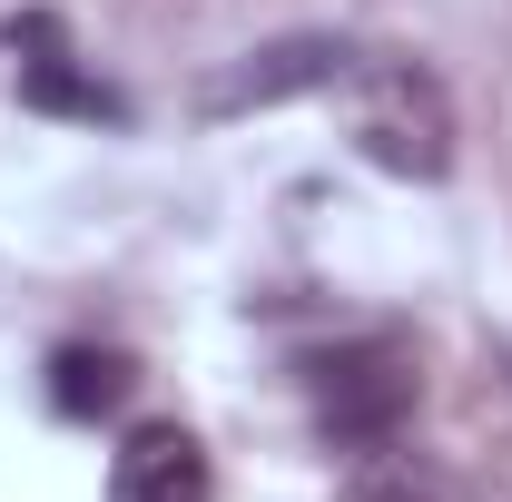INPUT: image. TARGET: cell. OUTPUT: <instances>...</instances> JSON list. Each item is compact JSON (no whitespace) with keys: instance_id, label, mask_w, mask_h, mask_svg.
<instances>
[{"instance_id":"cell-7","label":"cell","mask_w":512,"mask_h":502,"mask_svg":"<svg viewBox=\"0 0 512 502\" xmlns=\"http://www.w3.org/2000/svg\"><path fill=\"white\" fill-rule=\"evenodd\" d=\"M345 502H463V483H453L444 463H424V453H365V473L345 483Z\"/></svg>"},{"instance_id":"cell-4","label":"cell","mask_w":512,"mask_h":502,"mask_svg":"<svg viewBox=\"0 0 512 502\" xmlns=\"http://www.w3.org/2000/svg\"><path fill=\"white\" fill-rule=\"evenodd\" d=\"M0 40H10V60H20V109H40V119H79V128H128V119H138L128 89H109L99 69H79V50L60 40L50 10H10Z\"/></svg>"},{"instance_id":"cell-2","label":"cell","mask_w":512,"mask_h":502,"mask_svg":"<svg viewBox=\"0 0 512 502\" xmlns=\"http://www.w3.org/2000/svg\"><path fill=\"white\" fill-rule=\"evenodd\" d=\"M345 89H355V148L384 178H414V188L453 178V138L463 128H453V89L424 60H355Z\"/></svg>"},{"instance_id":"cell-5","label":"cell","mask_w":512,"mask_h":502,"mask_svg":"<svg viewBox=\"0 0 512 502\" xmlns=\"http://www.w3.org/2000/svg\"><path fill=\"white\" fill-rule=\"evenodd\" d=\"M109 502H217V463L188 424H128L109 453Z\"/></svg>"},{"instance_id":"cell-3","label":"cell","mask_w":512,"mask_h":502,"mask_svg":"<svg viewBox=\"0 0 512 502\" xmlns=\"http://www.w3.org/2000/svg\"><path fill=\"white\" fill-rule=\"evenodd\" d=\"M345 69H355V40H335V30H286V40L237 50V60L217 69V79L197 89V119L227 128V119H256V109H286V99H316V89H345Z\"/></svg>"},{"instance_id":"cell-1","label":"cell","mask_w":512,"mask_h":502,"mask_svg":"<svg viewBox=\"0 0 512 502\" xmlns=\"http://www.w3.org/2000/svg\"><path fill=\"white\" fill-rule=\"evenodd\" d=\"M306 375V414H316V443L325 453H384L424 414V355L404 335H345L296 365Z\"/></svg>"},{"instance_id":"cell-6","label":"cell","mask_w":512,"mask_h":502,"mask_svg":"<svg viewBox=\"0 0 512 502\" xmlns=\"http://www.w3.org/2000/svg\"><path fill=\"white\" fill-rule=\"evenodd\" d=\"M128 394H138V355H128V345L79 335V345H60V355H50V414H69V424L119 414Z\"/></svg>"}]
</instances>
